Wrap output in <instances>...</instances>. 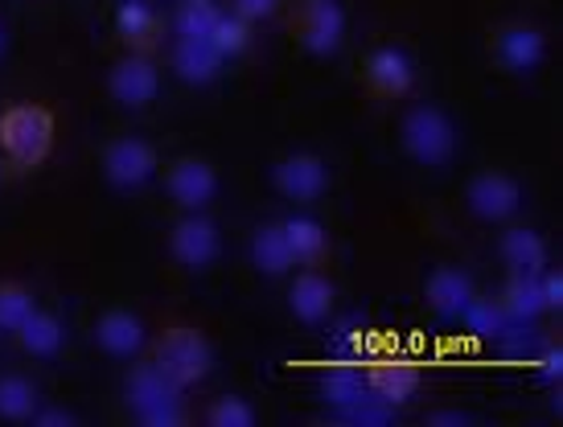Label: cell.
<instances>
[{
    "instance_id": "1",
    "label": "cell",
    "mask_w": 563,
    "mask_h": 427,
    "mask_svg": "<svg viewBox=\"0 0 563 427\" xmlns=\"http://www.w3.org/2000/svg\"><path fill=\"white\" fill-rule=\"evenodd\" d=\"M54 111L46 103H13L0 111V160L13 177L42 169L54 153Z\"/></svg>"
},
{
    "instance_id": "2",
    "label": "cell",
    "mask_w": 563,
    "mask_h": 427,
    "mask_svg": "<svg viewBox=\"0 0 563 427\" xmlns=\"http://www.w3.org/2000/svg\"><path fill=\"white\" fill-rule=\"evenodd\" d=\"M148 362L157 366L169 382H177L181 391H189V386H198V382L210 374L214 349H210V337H206L198 325L169 321V325L148 341Z\"/></svg>"
},
{
    "instance_id": "3",
    "label": "cell",
    "mask_w": 563,
    "mask_h": 427,
    "mask_svg": "<svg viewBox=\"0 0 563 427\" xmlns=\"http://www.w3.org/2000/svg\"><path fill=\"white\" fill-rule=\"evenodd\" d=\"M124 403L144 427H181L186 424V395L153 362H141L124 382Z\"/></svg>"
},
{
    "instance_id": "4",
    "label": "cell",
    "mask_w": 563,
    "mask_h": 427,
    "mask_svg": "<svg viewBox=\"0 0 563 427\" xmlns=\"http://www.w3.org/2000/svg\"><path fill=\"white\" fill-rule=\"evenodd\" d=\"M399 141H404L411 160H420L428 169H440L456 153V124L449 120V111L437 108V103H416L404 115V124H399Z\"/></svg>"
},
{
    "instance_id": "5",
    "label": "cell",
    "mask_w": 563,
    "mask_h": 427,
    "mask_svg": "<svg viewBox=\"0 0 563 427\" xmlns=\"http://www.w3.org/2000/svg\"><path fill=\"white\" fill-rule=\"evenodd\" d=\"M362 374H366V395L378 398L387 412L407 407L411 398L420 395V366L404 358V353L371 358V362L362 366Z\"/></svg>"
},
{
    "instance_id": "6",
    "label": "cell",
    "mask_w": 563,
    "mask_h": 427,
    "mask_svg": "<svg viewBox=\"0 0 563 427\" xmlns=\"http://www.w3.org/2000/svg\"><path fill=\"white\" fill-rule=\"evenodd\" d=\"M108 91L120 108H132V111L148 108L161 91V70L153 63V54H132V49H124L108 70Z\"/></svg>"
},
{
    "instance_id": "7",
    "label": "cell",
    "mask_w": 563,
    "mask_h": 427,
    "mask_svg": "<svg viewBox=\"0 0 563 427\" xmlns=\"http://www.w3.org/2000/svg\"><path fill=\"white\" fill-rule=\"evenodd\" d=\"M219 247H222L219 226H214V218H206L202 210H186L181 218L173 222L169 255L186 271H206L219 259Z\"/></svg>"
},
{
    "instance_id": "8",
    "label": "cell",
    "mask_w": 563,
    "mask_h": 427,
    "mask_svg": "<svg viewBox=\"0 0 563 427\" xmlns=\"http://www.w3.org/2000/svg\"><path fill=\"white\" fill-rule=\"evenodd\" d=\"M288 25L309 54H333L345 37V13L338 0H300Z\"/></svg>"
},
{
    "instance_id": "9",
    "label": "cell",
    "mask_w": 563,
    "mask_h": 427,
    "mask_svg": "<svg viewBox=\"0 0 563 427\" xmlns=\"http://www.w3.org/2000/svg\"><path fill=\"white\" fill-rule=\"evenodd\" d=\"M157 148L144 141V136H115L103 148V177H108L115 190H141L148 177L157 173Z\"/></svg>"
},
{
    "instance_id": "10",
    "label": "cell",
    "mask_w": 563,
    "mask_h": 427,
    "mask_svg": "<svg viewBox=\"0 0 563 427\" xmlns=\"http://www.w3.org/2000/svg\"><path fill=\"white\" fill-rule=\"evenodd\" d=\"M465 202L482 222H506L522 210V186L510 173H501V169H485V173H477L470 181Z\"/></svg>"
},
{
    "instance_id": "11",
    "label": "cell",
    "mask_w": 563,
    "mask_h": 427,
    "mask_svg": "<svg viewBox=\"0 0 563 427\" xmlns=\"http://www.w3.org/2000/svg\"><path fill=\"white\" fill-rule=\"evenodd\" d=\"M165 190L181 210H206L219 193V173L206 157H177L165 173Z\"/></svg>"
},
{
    "instance_id": "12",
    "label": "cell",
    "mask_w": 563,
    "mask_h": 427,
    "mask_svg": "<svg viewBox=\"0 0 563 427\" xmlns=\"http://www.w3.org/2000/svg\"><path fill=\"white\" fill-rule=\"evenodd\" d=\"M272 181H276V190H280L288 202L309 206V202H317V198L329 190V169L317 153H288V157H280Z\"/></svg>"
},
{
    "instance_id": "13",
    "label": "cell",
    "mask_w": 563,
    "mask_h": 427,
    "mask_svg": "<svg viewBox=\"0 0 563 427\" xmlns=\"http://www.w3.org/2000/svg\"><path fill=\"white\" fill-rule=\"evenodd\" d=\"M543 54H548V37L531 21H506V25L494 30V58L506 70H515V75L534 70L543 63Z\"/></svg>"
},
{
    "instance_id": "14",
    "label": "cell",
    "mask_w": 563,
    "mask_h": 427,
    "mask_svg": "<svg viewBox=\"0 0 563 427\" xmlns=\"http://www.w3.org/2000/svg\"><path fill=\"white\" fill-rule=\"evenodd\" d=\"M362 79L371 87L375 99H404L411 87H416V63L407 58L404 49L395 46H378L366 66H362Z\"/></svg>"
},
{
    "instance_id": "15",
    "label": "cell",
    "mask_w": 563,
    "mask_h": 427,
    "mask_svg": "<svg viewBox=\"0 0 563 427\" xmlns=\"http://www.w3.org/2000/svg\"><path fill=\"white\" fill-rule=\"evenodd\" d=\"M333 301H338L333 280H329L321 268H305L297 280H292V288H288V308H292V317L305 321V325H321V321L333 313Z\"/></svg>"
},
{
    "instance_id": "16",
    "label": "cell",
    "mask_w": 563,
    "mask_h": 427,
    "mask_svg": "<svg viewBox=\"0 0 563 427\" xmlns=\"http://www.w3.org/2000/svg\"><path fill=\"white\" fill-rule=\"evenodd\" d=\"M95 346L108 358H136L144 349V321L128 308H108L95 317Z\"/></svg>"
},
{
    "instance_id": "17",
    "label": "cell",
    "mask_w": 563,
    "mask_h": 427,
    "mask_svg": "<svg viewBox=\"0 0 563 427\" xmlns=\"http://www.w3.org/2000/svg\"><path fill=\"white\" fill-rule=\"evenodd\" d=\"M473 296H477L473 280L461 268H437L423 284V301L440 321H461V313L470 308Z\"/></svg>"
},
{
    "instance_id": "18",
    "label": "cell",
    "mask_w": 563,
    "mask_h": 427,
    "mask_svg": "<svg viewBox=\"0 0 563 427\" xmlns=\"http://www.w3.org/2000/svg\"><path fill=\"white\" fill-rule=\"evenodd\" d=\"M115 33L132 54H153L161 46V16L148 0H124L115 9Z\"/></svg>"
},
{
    "instance_id": "19",
    "label": "cell",
    "mask_w": 563,
    "mask_h": 427,
    "mask_svg": "<svg viewBox=\"0 0 563 427\" xmlns=\"http://www.w3.org/2000/svg\"><path fill=\"white\" fill-rule=\"evenodd\" d=\"M169 63H173V70H177V79L194 82V87H206V82H214L222 75V63H227V58H222L206 37H177Z\"/></svg>"
},
{
    "instance_id": "20",
    "label": "cell",
    "mask_w": 563,
    "mask_h": 427,
    "mask_svg": "<svg viewBox=\"0 0 563 427\" xmlns=\"http://www.w3.org/2000/svg\"><path fill=\"white\" fill-rule=\"evenodd\" d=\"M501 259H506V268L515 271V276H539V271L548 268V243L539 231L531 226H515V231H506L498 243Z\"/></svg>"
},
{
    "instance_id": "21",
    "label": "cell",
    "mask_w": 563,
    "mask_h": 427,
    "mask_svg": "<svg viewBox=\"0 0 563 427\" xmlns=\"http://www.w3.org/2000/svg\"><path fill=\"white\" fill-rule=\"evenodd\" d=\"M317 395L325 398L329 407H338V412H350L362 395H366V374H362V366L354 362H333L325 366L321 374H317Z\"/></svg>"
},
{
    "instance_id": "22",
    "label": "cell",
    "mask_w": 563,
    "mask_h": 427,
    "mask_svg": "<svg viewBox=\"0 0 563 427\" xmlns=\"http://www.w3.org/2000/svg\"><path fill=\"white\" fill-rule=\"evenodd\" d=\"M251 263L264 271V276H288L297 268V255L288 247V235H284V222H264L255 238H251Z\"/></svg>"
},
{
    "instance_id": "23",
    "label": "cell",
    "mask_w": 563,
    "mask_h": 427,
    "mask_svg": "<svg viewBox=\"0 0 563 427\" xmlns=\"http://www.w3.org/2000/svg\"><path fill=\"white\" fill-rule=\"evenodd\" d=\"M63 337H66L63 321L54 317V313H46V308H33L30 317L21 321V329H16L21 349L33 353V358H54L63 349Z\"/></svg>"
},
{
    "instance_id": "24",
    "label": "cell",
    "mask_w": 563,
    "mask_h": 427,
    "mask_svg": "<svg viewBox=\"0 0 563 427\" xmlns=\"http://www.w3.org/2000/svg\"><path fill=\"white\" fill-rule=\"evenodd\" d=\"M501 313L510 325H527V321L543 317L548 304H543V288H539V276H515L506 292H501Z\"/></svg>"
},
{
    "instance_id": "25",
    "label": "cell",
    "mask_w": 563,
    "mask_h": 427,
    "mask_svg": "<svg viewBox=\"0 0 563 427\" xmlns=\"http://www.w3.org/2000/svg\"><path fill=\"white\" fill-rule=\"evenodd\" d=\"M284 235H288V247H292V255H297V263H305V268H321L329 255V235L325 226L317 218H288L284 222Z\"/></svg>"
},
{
    "instance_id": "26",
    "label": "cell",
    "mask_w": 563,
    "mask_h": 427,
    "mask_svg": "<svg viewBox=\"0 0 563 427\" xmlns=\"http://www.w3.org/2000/svg\"><path fill=\"white\" fill-rule=\"evenodd\" d=\"M42 407V395L25 374H0V419L25 424Z\"/></svg>"
},
{
    "instance_id": "27",
    "label": "cell",
    "mask_w": 563,
    "mask_h": 427,
    "mask_svg": "<svg viewBox=\"0 0 563 427\" xmlns=\"http://www.w3.org/2000/svg\"><path fill=\"white\" fill-rule=\"evenodd\" d=\"M222 9L214 0H181L177 13H173V33L177 37H210L219 25Z\"/></svg>"
},
{
    "instance_id": "28",
    "label": "cell",
    "mask_w": 563,
    "mask_h": 427,
    "mask_svg": "<svg viewBox=\"0 0 563 427\" xmlns=\"http://www.w3.org/2000/svg\"><path fill=\"white\" fill-rule=\"evenodd\" d=\"M33 308V288L21 284V280H0V329L4 333H16L21 329V321L30 317Z\"/></svg>"
},
{
    "instance_id": "29",
    "label": "cell",
    "mask_w": 563,
    "mask_h": 427,
    "mask_svg": "<svg viewBox=\"0 0 563 427\" xmlns=\"http://www.w3.org/2000/svg\"><path fill=\"white\" fill-rule=\"evenodd\" d=\"M206 42L219 49L222 58H235V54H243L251 46V21H243L239 13H222Z\"/></svg>"
},
{
    "instance_id": "30",
    "label": "cell",
    "mask_w": 563,
    "mask_h": 427,
    "mask_svg": "<svg viewBox=\"0 0 563 427\" xmlns=\"http://www.w3.org/2000/svg\"><path fill=\"white\" fill-rule=\"evenodd\" d=\"M461 321H465V329L477 333V337H501L506 333V313H501L498 301H485V296H473L470 308L461 313Z\"/></svg>"
},
{
    "instance_id": "31",
    "label": "cell",
    "mask_w": 563,
    "mask_h": 427,
    "mask_svg": "<svg viewBox=\"0 0 563 427\" xmlns=\"http://www.w3.org/2000/svg\"><path fill=\"white\" fill-rule=\"evenodd\" d=\"M206 424L210 427H251L255 424V412H251L247 398L239 395H222L206 407Z\"/></svg>"
},
{
    "instance_id": "32",
    "label": "cell",
    "mask_w": 563,
    "mask_h": 427,
    "mask_svg": "<svg viewBox=\"0 0 563 427\" xmlns=\"http://www.w3.org/2000/svg\"><path fill=\"white\" fill-rule=\"evenodd\" d=\"M539 288H543V304H548V313H555L563 304V276L560 271L543 268L539 271Z\"/></svg>"
},
{
    "instance_id": "33",
    "label": "cell",
    "mask_w": 563,
    "mask_h": 427,
    "mask_svg": "<svg viewBox=\"0 0 563 427\" xmlns=\"http://www.w3.org/2000/svg\"><path fill=\"white\" fill-rule=\"evenodd\" d=\"M231 4H235V13L243 21H264V16H272L280 9V0H231Z\"/></svg>"
},
{
    "instance_id": "34",
    "label": "cell",
    "mask_w": 563,
    "mask_h": 427,
    "mask_svg": "<svg viewBox=\"0 0 563 427\" xmlns=\"http://www.w3.org/2000/svg\"><path fill=\"white\" fill-rule=\"evenodd\" d=\"M539 374L548 382H560L563 379V349L560 346H548L539 353Z\"/></svg>"
},
{
    "instance_id": "35",
    "label": "cell",
    "mask_w": 563,
    "mask_h": 427,
    "mask_svg": "<svg viewBox=\"0 0 563 427\" xmlns=\"http://www.w3.org/2000/svg\"><path fill=\"white\" fill-rule=\"evenodd\" d=\"M54 424H75V415L63 407H37L33 412V427H54Z\"/></svg>"
},
{
    "instance_id": "36",
    "label": "cell",
    "mask_w": 563,
    "mask_h": 427,
    "mask_svg": "<svg viewBox=\"0 0 563 427\" xmlns=\"http://www.w3.org/2000/svg\"><path fill=\"white\" fill-rule=\"evenodd\" d=\"M465 415H456V412H440V415H428V424H461Z\"/></svg>"
},
{
    "instance_id": "37",
    "label": "cell",
    "mask_w": 563,
    "mask_h": 427,
    "mask_svg": "<svg viewBox=\"0 0 563 427\" xmlns=\"http://www.w3.org/2000/svg\"><path fill=\"white\" fill-rule=\"evenodd\" d=\"M0 49H4V25H0Z\"/></svg>"
},
{
    "instance_id": "38",
    "label": "cell",
    "mask_w": 563,
    "mask_h": 427,
    "mask_svg": "<svg viewBox=\"0 0 563 427\" xmlns=\"http://www.w3.org/2000/svg\"><path fill=\"white\" fill-rule=\"evenodd\" d=\"M0 177H4V160H0Z\"/></svg>"
}]
</instances>
